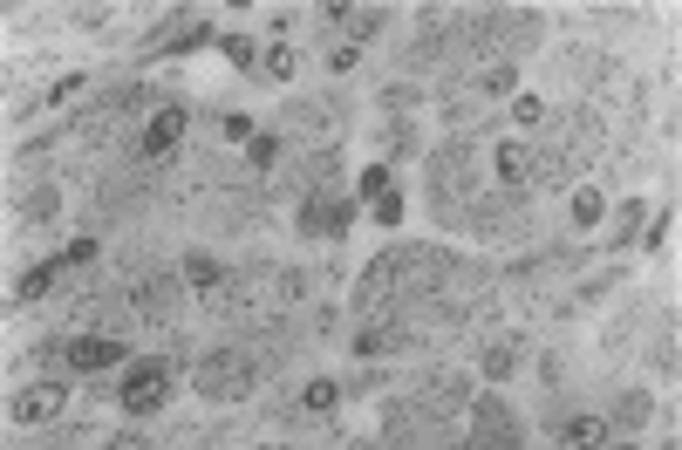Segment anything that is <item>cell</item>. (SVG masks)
<instances>
[{
    "mask_svg": "<svg viewBox=\"0 0 682 450\" xmlns=\"http://www.w3.org/2000/svg\"><path fill=\"white\" fill-rule=\"evenodd\" d=\"M62 382H35V389H21L14 396V423H48V416H62Z\"/></svg>",
    "mask_w": 682,
    "mask_h": 450,
    "instance_id": "8992f818",
    "label": "cell"
},
{
    "mask_svg": "<svg viewBox=\"0 0 682 450\" xmlns=\"http://www.w3.org/2000/svg\"><path fill=\"white\" fill-rule=\"evenodd\" d=\"M62 273H69V260L28 266V273H21V287H14V300H41V294H48V287H55V280H62Z\"/></svg>",
    "mask_w": 682,
    "mask_h": 450,
    "instance_id": "8fae6325",
    "label": "cell"
},
{
    "mask_svg": "<svg viewBox=\"0 0 682 450\" xmlns=\"http://www.w3.org/2000/svg\"><path fill=\"white\" fill-rule=\"evenodd\" d=\"M185 280H191V287H219V260L191 253V260H185Z\"/></svg>",
    "mask_w": 682,
    "mask_h": 450,
    "instance_id": "5bb4252c",
    "label": "cell"
},
{
    "mask_svg": "<svg viewBox=\"0 0 682 450\" xmlns=\"http://www.w3.org/2000/svg\"><path fill=\"white\" fill-rule=\"evenodd\" d=\"M226 62H239V69H246V62H253V41H239V35H226Z\"/></svg>",
    "mask_w": 682,
    "mask_h": 450,
    "instance_id": "7402d4cb",
    "label": "cell"
},
{
    "mask_svg": "<svg viewBox=\"0 0 682 450\" xmlns=\"http://www.w3.org/2000/svg\"><path fill=\"white\" fill-rule=\"evenodd\" d=\"M376 219H382V225H403V198H396V191H389V198H376Z\"/></svg>",
    "mask_w": 682,
    "mask_h": 450,
    "instance_id": "44dd1931",
    "label": "cell"
},
{
    "mask_svg": "<svg viewBox=\"0 0 682 450\" xmlns=\"http://www.w3.org/2000/svg\"><path fill=\"white\" fill-rule=\"evenodd\" d=\"M273 157H280V137H253V171H273Z\"/></svg>",
    "mask_w": 682,
    "mask_h": 450,
    "instance_id": "ac0fdd59",
    "label": "cell"
},
{
    "mask_svg": "<svg viewBox=\"0 0 682 450\" xmlns=\"http://www.w3.org/2000/svg\"><path fill=\"white\" fill-rule=\"evenodd\" d=\"M539 116H546L539 96H519V103H512V123H539Z\"/></svg>",
    "mask_w": 682,
    "mask_h": 450,
    "instance_id": "ffe728a7",
    "label": "cell"
},
{
    "mask_svg": "<svg viewBox=\"0 0 682 450\" xmlns=\"http://www.w3.org/2000/svg\"><path fill=\"white\" fill-rule=\"evenodd\" d=\"M164 396H171V362H137V369L123 375V389H116L123 416H151Z\"/></svg>",
    "mask_w": 682,
    "mask_h": 450,
    "instance_id": "6da1fadb",
    "label": "cell"
},
{
    "mask_svg": "<svg viewBox=\"0 0 682 450\" xmlns=\"http://www.w3.org/2000/svg\"><path fill=\"white\" fill-rule=\"evenodd\" d=\"M642 416H648V396H642V389H628V396H621V423H642Z\"/></svg>",
    "mask_w": 682,
    "mask_h": 450,
    "instance_id": "d6986e66",
    "label": "cell"
},
{
    "mask_svg": "<svg viewBox=\"0 0 682 450\" xmlns=\"http://www.w3.org/2000/svg\"><path fill=\"white\" fill-rule=\"evenodd\" d=\"M171 294H178V280H151V287L137 294V307H144V314H164V307H171Z\"/></svg>",
    "mask_w": 682,
    "mask_h": 450,
    "instance_id": "4fadbf2b",
    "label": "cell"
},
{
    "mask_svg": "<svg viewBox=\"0 0 682 450\" xmlns=\"http://www.w3.org/2000/svg\"><path fill=\"white\" fill-rule=\"evenodd\" d=\"M417 403H423L430 416H457L464 403H471V375H423Z\"/></svg>",
    "mask_w": 682,
    "mask_h": 450,
    "instance_id": "277c9868",
    "label": "cell"
},
{
    "mask_svg": "<svg viewBox=\"0 0 682 450\" xmlns=\"http://www.w3.org/2000/svg\"><path fill=\"white\" fill-rule=\"evenodd\" d=\"M607 437H614V430H607V416H573L567 430H560V444H567V450H601Z\"/></svg>",
    "mask_w": 682,
    "mask_h": 450,
    "instance_id": "9c48e42d",
    "label": "cell"
},
{
    "mask_svg": "<svg viewBox=\"0 0 682 450\" xmlns=\"http://www.w3.org/2000/svg\"><path fill=\"white\" fill-rule=\"evenodd\" d=\"M485 369H492V375H512V369H519V348H512V341H498L492 355H485Z\"/></svg>",
    "mask_w": 682,
    "mask_h": 450,
    "instance_id": "9a60e30c",
    "label": "cell"
},
{
    "mask_svg": "<svg viewBox=\"0 0 682 450\" xmlns=\"http://www.w3.org/2000/svg\"><path fill=\"white\" fill-rule=\"evenodd\" d=\"M362 198H389V164H369L362 171Z\"/></svg>",
    "mask_w": 682,
    "mask_h": 450,
    "instance_id": "2e32d148",
    "label": "cell"
},
{
    "mask_svg": "<svg viewBox=\"0 0 682 450\" xmlns=\"http://www.w3.org/2000/svg\"><path fill=\"white\" fill-rule=\"evenodd\" d=\"M301 403H307V410H314V416H328V410H335V403H341V382H328V375H314V382H307V389H301Z\"/></svg>",
    "mask_w": 682,
    "mask_h": 450,
    "instance_id": "7c38bea8",
    "label": "cell"
},
{
    "mask_svg": "<svg viewBox=\"0 0 682 450\" xmlns=\"http://www.w3.org/2000/svg\"><path fill=\"white\" fill-rule=\"evenodd\" d=\"M492 171H498V185H526V178H532V150L526 144H505L492 157Z\"/></svg>",
    "mask_w": 682,
    "mask_h": 450,
    "instance_id": "30bf717a",
    "label": "cell"
},
{
    "mask_svg": "<svg viewBox=\"0 0 682 450\" xmlns=\"http://www.w3.org/2000/svg\"><path fill=\"white\" fill-rule=\"evenodd\" d=\"M614 450H635V444H614Z\"/></svg>",
    "mask_w": 682,
    "mask_h": 450,
    "instance_id": "cb8c5ba5",
    "label": "cell"
},
{
    "mask_svg": "<svg viewBox=\"0 0 682 450\" xmlns=\"http://www.w3.org/2000/svg\"><path fill=\"white\" fill-rule=\"evenodd\" d=\"M185 137V110L178 103H164V110L151 116V130H144V144H137V157H164V150Z\"/></svg>",
    "mask_w": 682,
    "mask_h": 450,
    "instance_id": "52a82bcc",
    "label": "cell"
},
{
    "mask_svg": "<svg viewBox=\"0 0 682 450\" xmlns=\"http://www.w3.org/2000/svg\"><path fill=\"white\" fill-rule=\"evenodd\" d=\"M382 348H389V335H382V328H369V335L355 341V355H382Z\"/></svg>",
    "mask_w": 682,
    "mask_h": 450,
    "instance_id": "603a6c76",
    "label": "cell"
},
{
    "mask_svg": "<svg viewBox=\"0 0 682 450\" xmlns=\"http://www.w3.org/2000/svg\"><path fill=\"white\" fill-rule=\"evenodd\" d=\"M464 450H519V423L505 416V403H492V396L471 403V444Z\"/></svg>",
    "mask_w": 682,
    "mask_h": 450,
    "instance_id": "7a4b0ae2",
    "label": "cell"
},
{
    "mask_svg": "<svg viewBox=\"0 0 682 450\" xmlns=\"http://www.w3.org/2000/svg\"><path fill=\"white\" fill-rule=\"evenodd\" d=\"M348 225H355V205H348V198H341V205H321V198H314V205H301V232H314V239L348 232Z\"/></svg>",
    "mask_w": 682,
    "mask_h": 450,
    "instance_id": "ba28073f",
    "label": "cell"
},
{
    "mask_svg": "<svg viewBox=\"0 0 682 450\" xmlns=\"http://www.w3.org/2000/svg\"><path fill=\"white\" fill-rule=\"evenodd\" d=\"M246 382H253V369H246L232 348H219V355H205V362H198V396H239Z\"/></svg>",
    "mask_w": 682,
    "mask_h": 450,
    "instance_id": "3957f363",
    "label": "cell"
},
{
    "mask_svg": "<svg viewBox=\"0 0 682 450\" xmlns=\"http://www.w3.org/2000/svg\"><path fill=\"white\" fill-rule=\"evenodd\" d=\"M116 362H123V341L116 335H76L69 341V369H82V375L116 369Z\"/></svg>",
    "mask_w": 682,
    "mask_h": 450,
    "instance_id": "5b68a950",
    "label": "cell"
},
{
    "mask_svg": "<svg viewBox=\"0 0 682 450\" xmlns=\"http://www.w3.org/2000/svg\"><path fill=\"white\" fill-rule=\"evenodd\" d=\"M573 219H580V225L601 219V191H573Z\"/></svg>",
    "mask_w": 682,
    "mask_h": 450,
    "instance_id": "e0dca14e",
    "label": "cell"
}]
</instances>
